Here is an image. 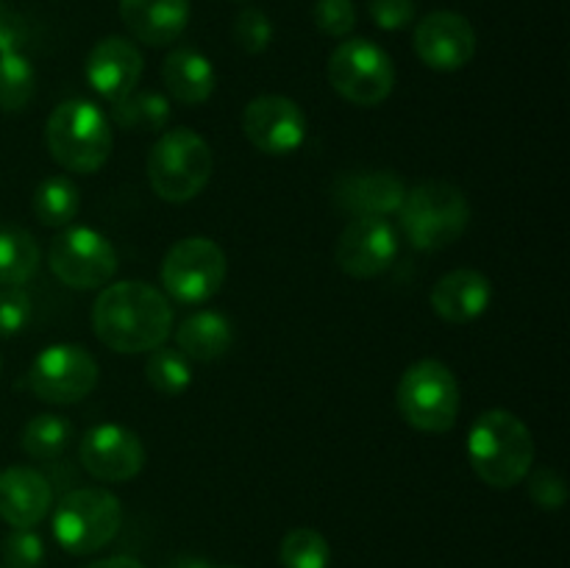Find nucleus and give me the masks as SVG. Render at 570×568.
<instances>
[{
  "instance_id": "15",
  "label": "nucleus",
  "mask_w": 570,
  "mask_h": 568,
  "mask_svg": "<svg viewBox=\"0 0 570 568\" xmlns=\"http://www.w3.org/2000/svg\"><path fill=\"white\" fill-rule=\"evenodd\" d=\"M412 48L432 70L454 72L476 56V31L456 11H432L415 26Z\"/></svg>"
},
{
  "instance_id": "6",
  "label": "nucleus",
  "mask_w": 570,
  "mask_h": 568,
  "mask_svg": "<svg viewBox=\"0 0 570 568\" xmlns=\"http://www.w3.org/2000/svg\"><path fill=\"white\" fill-rule=\"evenodd\" d=\"M395 404L412 429L443 434L460 418V382L445 362L417 360L401 373Z\"/></svg>"
},
{
  "instance_id": "18",
  "label": "nucleus",
  "mask_w": 570,
  "mask_h": 568,
  "mask_svg": "<svg viewBox=\"0 0 570 568\" xmlns=\"http://www.w3.org/2000/svg\"><path fill=\"white\" fill-rule=\"evenodd\" d=\"M53 507V488L37 468L11 466L0 471V518L11 529H33Z\"/></svg>"
},
{
  "instance_id": "2",
  "label": "nucleus",
  "mask_w": 570,
  "mask_h": 568,
  "mask_svg": "<svg viewBox=\"0 0 570 568\" xmlns=\"http://www.w3.org/2000/svg\"><path fill=\"white\" fill-rule=\"evenodd\" d=\"M468 460L473 473L490 488H515L532 471V429L510 410L482 412L468 432Z\"/></svg>"
},
{
  "instance_id": "11",
  "label": "nucleus",
  "mask_w": 570,
  "mask_h": 568,
  "mask_svg": "<svg viewBox=\"0 0 570 568\" xmlns=\"http://www.w3.org/2000/svg\"><path fill=\"white\" fill-rule=\"evenodd\" d=\"M50 271L72 290H98L117 273V251L89 226H70L50 243Z\"/></svg>"
},
{
  "instance_id": "23",
  "label": "nucleus",
  "mask_w": 570,
  "mask_h": 568,
  "mask_svg": "<svg viewBox=\"0 0 570 568\" xmlns=\"http://www.w3.org/2000/svg\"><path fill=\"white\" fill-rule=\"evenodd\" d=\"M39 271V243L20 226H0V287H22Z\"/></svg>"
},
{
  "instance_id": "24",
  "label": "nucleus",
  "mask_w": 570,
  "mask_h": 568,
  "mask_svg": "<svg viewBox=\"0 0 570 568\" xmlns=\"http://www.w3.org/2000/svg\"><path fill=\"white\" fill-rule=\"evenodd\" d=\"M81 209V193L67 176H48L33 189V215L42 226L65 228Z\"/></svg>"
},
{
  "instance_id": "35",
  "label": "nucleus",
  "mask_w": 570,
  "mask_h": 568,
  "mask_svg": "<svg viewBox=\"0 0 570 568\" xmlns=\"http://www.w3.org/2000/svg\"><path fill=\"white\" fill-rule=\"evenodd\" d=\"M415 0H367L371 20L382 31H401L415 20Z\"/></svg>"
},
{
  "instance_id": "12",
  "label": "nucleus",
  "mask_w": 570,
  "mask_h": 568,
  "mask_svg": "<svg viewBox=\"0 0 570 568\" xmlns=\"http://www.w3.org/2000/svg\"><path fill=\"white\" fill-rule=\"evenodd\" d=\"M243 131L262 154L287 156L304 145L306 115L287 95H259L245 106Z\"/></svg>"
},
{
  "instance_id": "30",
  "label": "nucleus",
  "mask_w": 570,
  "mask_h": 568,
  "mask_svg": "<svg viewBox=\"0 0 570 568\" xmlns=\"http://www.w3.org/2000/svg\"><path fill=\"white\" fill-rule=\"evenodd\" d=\"M271 39H273V26L271 20H267L265 11L254 9V6L239 11L237 20H234V42H237L245 53L248 56L265 53Z\"/></svg>"
},
{
  "instance_id": "13",
  "label": "nucleus",
  "mask_w": 570,
  "mask_h": 568,
  "mask_svg": "<svg viewBox=\"0 0 570 568\" xmlns=\"http://www.w3.org/2000/svg\"><path fill=\"white\" fill-rule=\"evenodd\" d=\"M337 265L351 278H376L399 256V232L387 217H354L340 232Z\"/></svg>"
},
{
  "instance_id": "31",
  "label": "nucleus",
  "mask_w": 570,
  "mask_h": 568,
  "mask_svg": "<svg viewBox=\"0 0 570 568\" xmlns=\"http://www.w3.org/2000/svg\"><path fill=\"white\" fill-rule=\"evenodd\" d=\"M3 566L39 568L45 562V543L33 529H11L3 538Z\"/></svg>"
},
{
  "instance_id": "7",
  "label": "nucleus",
  "mask_w": 570,
  "mask_h": 568,
  "mask_svg": "<svg viewBox=\"0 0 570 568\" xmlns=\"http://www.w3.org/2000/svg\"><path fill=\"white\" fill-rule=\"evenodd\" d=\"M120 527V499L104 488L70 490L53 510V538L67 555H95L117 538Z\"/></svg>"
},
{
  "instance_id": "3",
  "label": "nucleus",
  "mask_w": 570,
  "mask_h": 568,
  "mask_svg": "<svg viewBox=\"0 0 570 568\" xmlns=\"http://www.w3.org/2000/svg\"><path fill=\"white\" fill-rule=\"evenodd\" d=\"M45 143L59 167L70 173H98L111 156L109 117L92 100L72 98L56 106L45 126Z\"/></svg>"
},
{
  "instance_id": "29",
  "label": "nucleus",
  "mask_w": 570,
  "mask_h": 568,
  "mask_svg": "<svg viewBox=\"0 0 570 568\" xmlns=\"http://www.w3.org/2000/svg\"><path fill=\"white\" fill-rule=\"evenodd\" d=\"M37 89V72L22 53H0V111H22Z\"/></svg>"
},
{
  "instance_id": "21",
  "label": "nucleus",
  "mask_w": 570,
  "mask_h": 568,
  "mask_svg": "<svg viewBox=\"0 0 570 568\" xmlns=\"http://www.w3.org/2000/svg\"><path fill=\"white\" fill-rule=\"evenodd\" d=\"M165 87L178 104L200 106L212 98L217 87V72L212 61L195 48H176L161 61Z\"/></svg>"
},
{
  "instance_id": "4",
  "label": "nucleus",
  "mask_w": 570,
  "mask_h": 568,
  "mask_svg": "<svg viewBox=\"0 0 570 568\" xmlns=\"http://www.w3.org/2000/svg\"><path fill=\"white\" fill-rule=\"evenodd\" d=\"M399 215L412 248L443 251L465 234L471 223V204L456 184L423 182L406 189Z\"/></svg>"
},
{
  "instance_id": "32",
  "label": "nucleus",
  "mask_w": 570,
  "mask_h": 568,
  "mask_svg": "<svg viewBox=\"0 0 570 568\" xmlns=\"http://www.w3.org/2000/svg\"><path fill=\"white\" fill-rule=\"evenodd\" d=\"M33 304L22 287H0V337H14L31 323Z\"/></svg>"
},
{
  "instance_id": "27",
  "label": "nucleus",
  "mask_w": 570,
  "mask_h": 568,
  "mask_svg": "<svg viewBox=\"0 0 570 568\" xmlns=\"http://www.w3.org/2000/svg\"><path fill=\"white\" fill-rule=\"evenodd\" d=\"M145 379H148V384L156 393L181 395L184 390L193 384V362H189L178 349L159 345V349L148 351Z\"/></svg>"
},
{
  "instance_id": "34",
  "label": "nucleus",
  "mask_w": 570,
  "mask_h": 568,
  "mask_svg": "<svg viewBox=\"0 0 570 568\" xmlns=\"http://www.w3.org/2000/svg\"><path fill=\"white\" fill-rule=\"evenodd\" d=\"M527 488L534 505L540 510H560L568 499L566 479L554 471V468H538V471L527 473Z\"/></svg>"
},
{
  "instance_id": "25",
  "label": "nucleus",
  "mask_w": 570,
  "mask_h": 568,
  "mask_svg": "<svg viewBox=\"0 0 570 568\" xmlns=\"http://www.w3.org/2000/svg\"><path fill=\"white\" fill-rule=\"evenodd\" d=\"M72 440V423L67 418L53 415V412H42V415H33L31 421L22 429V451H26L31 460L39 462H53L59 460L67 451Z\"/></svg>"
},
{
  "instance_id": "1",
  "label": "nucleus",
  "mask_w": 570,
  "mask_h": 568,
  "mask_svg": "<svg viewBox=\"0 0 570 568\" xmlns=\"http://www.w3.org/2000/svg\"><path fill=\"white\" fill-rule=\"evenodd\" d=\"M92 329L117 354H148L170 337V298L145 282L106 284L95 298Z\"/></svg>"
},
{
  "instance_id": "36",
  "label": "nucleus",
  "mask_w": 570,
  "mask_h": 568,
  "mask_svg": "<svg viewBox=\"0 0 570 568\" xmlns=\"http://www.w3.org/2000/svg\"><path fill=\"white\" fill-rule=\"evenodd\" d=\"M28 42V22L9 9H0V53H20Z\"/></svg>"
},
{
  "instance_id": "37",
  "label": "nucleus",
  "mask_w": 570,
  "mask_h": 568,
  "mask_svg": "<svg viewBox=\"0 0 570 568\" xmlns=\"http://www.w3.org/2000/svg\"><path fill=\"white\" fill-rule=\"evenodd\" d=\"M81 568H145V566L139 560H134V557L115 555V557H104V560L87 562V566H81Z\"/></svg>"
},
{
  "instance_id": "38",
  "label": "nucleus",
  "mask_w": 570,
  "mask_h": 568,
  "mask_svg": "<svg viewBox=\"0 0 570 568\" xmlns=\"http://www.w3.org/2000/svg\"><path fill=\"white\" fill-rule=\"evenodd\" d=\"M167 568H212V562L200 560V557H176Z\"/></svg>"
},
{
  "instance_id": "41",
  "label": "nucleus",
  "mask_w": 570,
  "mask_h": 568,
  "mask_svg": "<svg viewBox=\"0 0 570 568\" xmlns=\"http://www.w3.org/2000/svg\"><path fill=\"white\" fill-rule=\"evenodd\" d=\"M0 9H3V3H0Z\"/></svg>"
},
{
  "instance_id": "14",
  "label": "nucleus",
  "mask_w": 570,
  "mask_h": 568,
  "mask_svg": "<svg viewBox=\"0 0 570 568\" xmlns=\"http://www.w3.org/2000/svg\"><path fill=\"white\" fill-rule=\"evenodd\" d=\"M81 466L100 482H128L145 468V445L120 423H100L81 438Z\"/></svg>"
},
{
  "instance_id": "28",
  "label": "nucleus",
  "mask_w": 570,
  "mask_h": 568,
  "mask_svg": "<svg viewBox=\"0 0 570 568\" xmlns=\"http://www.w3.org/2000/svg\"><path fill=\"white\" fill-rule=\"evenodd\" d=\"M278 562L284 568H328L332 562V546L326 535L312 527L289 529L278 546Z\"/></svg>"
},
{
  "instance_id": "17",
  "label": "nucleus",
  "mask_w": 570,
  "mask_h": 568,
  "mask_svg": "<svg viewBox=\"0 0 570 568\" xmlns=\"http://www.w3.org/2000/svg\"><path fill=\"white\" fill-rule=\"evenodd\" d=\"M406 184L393 170L343 173L334 182L332 198L343 212L354 217H387L401 209Z\"/></svg>"
},
{
  "instance_id": "9",
  "label": "nucleus",
  "mask_w": 570,
  "mask_h": 568,
  "mask_svg": "<svg viewBox=\"0 0 570 568\" xmlns=\"http://www.w3.org/2000/svg\"><path fill=\"white\" fill-rule=\"evenodd\" d=\"M228 262L220 245L209 237H184L161 262L165 293L178 304H206L220 293Z\"/></svg>"
},
{
  "instance_id": "10",
  "label": "nucleus",
  "mask_w": 570,
  "mask_h": 568,
  "mask_svg": "<svg viewBox=\"0 0 570 568\" xmlns=\"http://www.w3.org/2000/svg\"><path fill=\"white\" fill-rule=\"evenodd\" d=\"M98 360L83 345L53 343L33 356L28 368V388L48 404H78L98 384Z\"/></svg>"
},
{
  "instance_id": "26",
  "label": "nucleus",
  "mask_w": 570,
  "mask_h": 568,
  "mask_svg": "<svg viewBox=\"0 0 570 568\" xmlns=\"http://www.w3.org/2000/svg\"><path fill=\"white\" fill-rule=\"evenodd\" d=\"M111 117L117 126L128 131H161L170 123V100L159 92L134 89L131 95L111 104Z\"/></svg>"
},
{
  "instance_id": "20",
  "label": "nucleus",
  "mask_w": 570,
  "mask_h": 568,
  "mask_svg": "<svg viewBox=\"0 0 570 568\" xmlns=\"http://www.w3.org/2000/svg\"><path fill=\"white\" fill-rule=\"evenodd\" d=\"M120 17L134 39L165 48L189 22V0H120Z\"/></svg>"
},
{
  "instance_id": "33",
  "label": "nucleus",
  "mask_w": 570,
  "mask_h": 568,
  "mask_svg": "<svg viewBox=\"0 0 570 568\" xmlns=\"http://www.w3.org/2000/svg\"><path fill=\"white\" fill-rule=\"evenodd\" d=\"M312 17H315V26L334 39L348 37L356 26V9L351 0H317Z\"/></svg>"
},
{
  "instance_id": "39",
  "label": "nucleus",
  "mask_w": 570,
  "mask_h": 568,
  "mask_svg": "<svg viewBox=\"0 0 570 568\" xmlns=\"http://www.w3.org/2000/svg\"><path fill=\"white\" fill-rule=\"evenodd\" d=\"M212 568H243V566H212Z\"/></svg>"
},
{
  "instance_id": "5",
  "label": "nucleus",
  "mask_w": 570,
  "mask_h": 568,
  "mask_svg": "<svg viewBox=\"0 0 570 568\" xmlns=\"http://www.w3.org/2000/svg\"><path fill=\"white\" fill-rule=\"evenodd\" d=\"M215 170L209 143L193 128H170L156 139L148 154V182L167 204L198 198Z\"/></svg>"
},
{
  "instance_id": "40",
  "label": "nucleus",
  "mask_w": 570,
  "mask_h": 568,
  "mask_svg": "<svg viewBox=\"0 0 570 568\" xmlns=\"http://www.w3.org/2000/svg\"><path fill=\"white\" fill-rule=\"evenodd\" d=\"M0 568H9V566H0Z\"/></svg>"
},
{
  "instance_id": "8",
  "label": "nucleus",
  "mask_w": 570,
  "mask_h": 568,
  "mask_svg": "<svg viewBox=\"0 0 570 568\" xmlns=\"http://www.w3.org/2000/svg\"><path fill=\"white\" fill-rule=\"evenodd\" d=\"M326 76L334 92L354 106L384 104L395 87V67L387 50L362 37L345 39L334 48Z\"/></svg>"
},
{
  "instance_id": "16",
  "label": "nucleus",
  "mask_w": 570,
  "mask_h": 568,
  "mask_svg": "<svg viewBox=\"0 0 570 568\" xmlns=\"http://www.w3.org/2000/svg\"><path fill=\"white\" fill-rule=\"evenodd\" d=\"M145 61L137 45L126 37H106L89 50L87 56V81L100 98L117 104L137 89L142 78Z\"/></svg>"
},
{
  "instance_id": "19",
  "label": "nucleus",
  "mask_w": 570,
  "mask_h": 568,
  "mask_svg": "<svg viewBox=\"0 0 570 568\" xmlns=\"http://www.w3.org/2000/svg\"><path fill=\"white\" fill-rule=\"evenodd\" d=\"M429 301H432L434 315L443 317L445 323L462 326L488 312L490 301H493V284L482 271L456 267L434 284Z\"/></svg>"
},
{
  "instance_id": "22",
  "label": "nucleus",
  "mask_w": 570,
  "mask_h": 568,
  "mask_svg": "<svg viewBox=\"0 0 570 568\" xmlns=\"http://www.w3.org/2000/svg\"><path fill=\"white\" fill-rule=\"evenodd\" d=\"M178 351L189 362H215L226 356V351L234 343V329L226 315L215 310H200L184 317V323L176 332Z\"/></svg>"
}]
</instances>
